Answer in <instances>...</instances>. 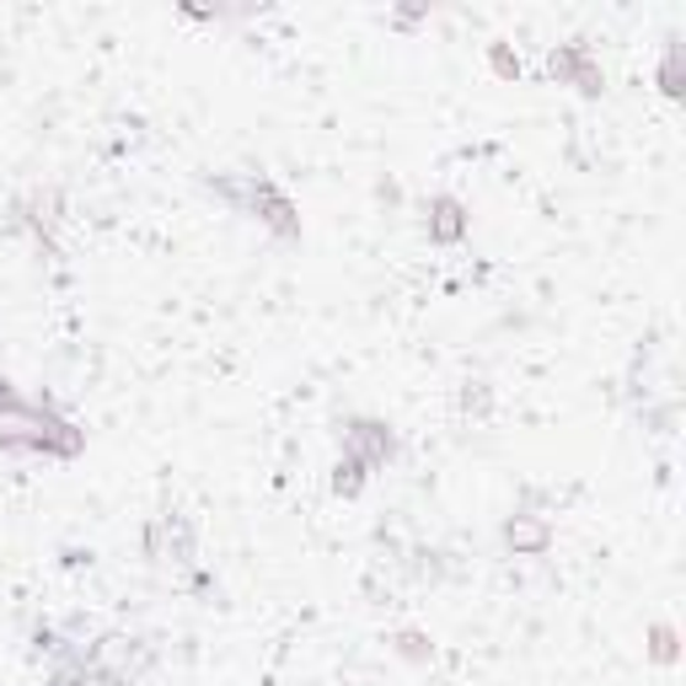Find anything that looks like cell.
<instances>
[{"label":"cell","mask_w":686,"mask_h":686,"mask_svg":"<svg viewBox=\"0 0 686 686\" xmlns=\"http://www.w3.org/2000/svg\"><path fill=\"white\" fill-rule=\"evenodd\" d=\"M344 450L360 456L370 472H381V467L398 456V435H392V424H381V418H349V424H344Z\"/></svg>","instance_id":"obj_1"},{"label":"cell","mask_w":686,"mask_h":686,"mask_svg":"<svg viewBox=\"0 0 686 686\" xmlns=\"http://www.w3.org/2000/svg\"><path fill=\"white\" fill-rule=\"evenodd\" d=\"M247 194H252L247 209H252V215H258L274 237H301V215H295V204L284 199L269 177H247Z\"/></svg>","instance_id":"obj_2"},{"label":"cell","mask_w":686,"mask_h":686,"mask_svg":"<svg viewBox=\"0 0 686 686\" xmlns=\"http://www.w3.org/2000/svg\"><path fill=\"white\" fill-rule=\"evenodd\" d=\"M553 76H564V81H579V91H601V70L590 65V54L579 48V43H568V48H553Z\"/></svg>","instance_id":"obj_3"},{"label":"cell","mask_w":686,"mask_h":686,"mask_svg":"<svg viewBox=\"0 0 686 686\" xmlns=\"http://www.w3.org/2000/svg\"><path fill=\"white\" fill-rule=\"evenodd\" d=\"M467 237V209L440 194V199H429V242H461Z\"/></svg>","instance_id":"obj_4"},{"label":"cell","mask_w":686,"mask_h":686,"mask_svg":"<svg viewBox=\"0 0 686 686\" xmlns=\"http://www.w3.org/2000/svg\"><path fill=\"white\" fill-rule=\"evenodd\" d=\"M547 536H553V531H547V525L525 521V515H515V521L504 525V542H510V547H515V553H542V547H547Z\"/></svg>","instance_id":"obj_5"},{"label":"cell","mask_w":686,"mask_h":686,"mask_svg":"<svg viewBox=\"0 0 686 686\" xmlns=\"http://www.w3.org/2000/svg\"><path fill=\"white\" fill-rule=\"evenodd\" d=\"M364 478H370V467H364L360 456H344V461H338V478H333V493L355 499V493L364 488Z\"/></svg>","instance_id":"obj_6"},{"label":"cell","mask_w":686,"mask_h":686,"mask_svg":"<svg viewBox=\"0 0 686 686\" xmlns=\"http://www.w3.org/2000/svg\"><path fill=\"white\" fill-rule=\"evenodd\" d=\"M0 413L6 418H33V407H28V398L11 386V381H0Z\"/></svg>","instance_id":"obj_7"},{"label":"cell","mask_w":686,"mask_h":686,"mask_svg":"<svg viewBox=\"0 0 686 686\" xmlns=\"http://www.w3.org/2000/svg\"><path fill=\"white\" fill-rule=\"evenodd\" d=\"M493 65H499V70H504V76H521V59H510V54H504V48H493Z\"/></svg>","instance_id":"obj_8"}]
</instances>
